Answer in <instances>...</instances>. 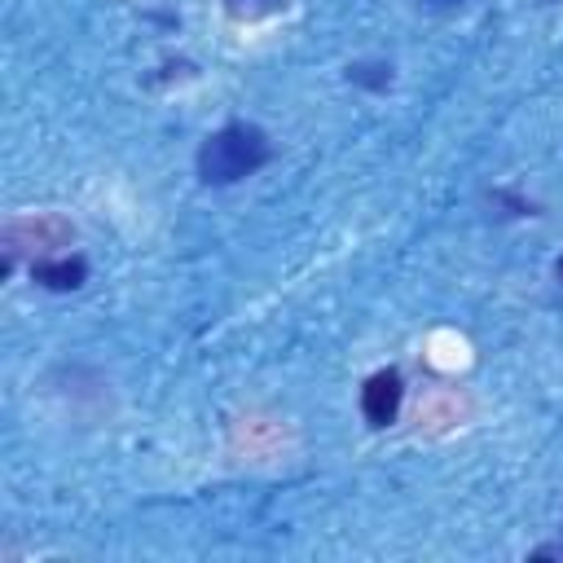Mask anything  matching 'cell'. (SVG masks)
<instances>
[{
  "mask_svg": "<svg viewBox=\"0 0 563 563\" xmlns=\"http://www.w3.org/2000/svg\"><path fill=\"white\" fill-rule=\"evenodd\" d=\"M400 374L396 369H378V374H369L365 378V387H361V413H365V422L369 427H387V422H396V409H400Z\"/></svg>",
  "mask_w": 563,
  "mask_h": 563,
  "instance_id": "cell-2",
  "label": "cell"
},
{
  "mask_svg": "<svg viewBox=\"0 0 563 563\" xmlns=\"http://www.w3.org/2000/svg\"><path fill=\"white\" fill-rule=\"evenodd\" d=\"M435 4H453V0H435Z\"/></svg>",
  "mask_w": 563,
  "mask_h": 563,
  "instance_id": "cell-6",
  "label": "cell"
},
{
  "mask_svg": "<svg viewBox=\"0 0 563 563\" xmlns=\"http://www.w3.org/2000/svg\"><path fill=\"white\" fill-rule=\"evenodd\" d=\"M559 282H563V260H559Z\"/></svg>",
  "mask_w": 563,
  "mask_h": 563,
  "instance_id": "cell-5",
  "label": "cell"
},
{
  "mask_svg": "<svg viewBox=\"0 0 563 563\" xmlns=\"http://www.w3.org/2000/svg\"><path fill=\"white\" fill-rule=\"evenodd\" d=\"M224 9H229L238 22H255V18H268V13L286 9V0H224Z\"/></svg>",
  "mask_w": 563,
  "mask_h": 563,
  "instance_id": "cell-4",
  "label": "cell"
},
{
  "mask_svg": "<svg viewBox=\"0 0 563 563\" xmlns=\"http://www.w3.org/2000/svg\"><path fill=\"white\" fill-rule=\"evenodd\" d=\"M31 277H35L40 286H48V290H75V286H84V277H88V264H84L79 255L35 260V264H31Z\"/></svg>",
  "mask_w": 563,
  "mask_h": 563,
  "instance_id": "cell-3",
  "label": "cell"
},
{
  "mask_svg": "<svg viewBox=\"0 0 563 563\" xmlns=\"http://www.w3.org/2000/svg\"><path fill=\"white\" fill-rule=\"evenodd\" d=\"M268 163V136L255 123H229L211 132L198 150V176L207 185H233Z\"/></svg>",
  "mask_w": 563,
  "mask_h": 563,
  "instance_id": "cell-1",
  "label": "cell"
}]
</instances>
